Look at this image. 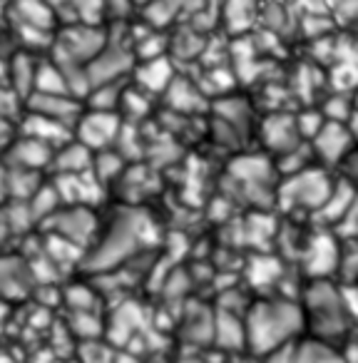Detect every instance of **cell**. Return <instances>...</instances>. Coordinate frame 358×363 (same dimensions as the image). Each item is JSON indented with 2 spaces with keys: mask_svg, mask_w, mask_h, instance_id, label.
<instances>
[{
  "mask_svg": "<svg viewBox=\"0 0 358 363\" xmlns=\"http://www.w3.org/2000/svg\"><path fill=\"white\" fill-rule=\"evenodd\" d=\"M60 174H77V172L90 169L92 164V150H87L82 142H75V145H65L60 150L55 160Z\"/></svg>",
  "mask_w": 358,
  "mask_h": 363,
  "instance_id": "9c48e42d",
  "label": "cell"
},
{
  "mask_svg": "<svg viewBox=\"0 0 358 363\" xmlns=\"http://www.w3.org/2000/svg\"><path fill=\"white\" fill-rule=\"evenodd\" d=\"M326 3L338 16L348 18V21H356L358 18V0H326Z\"/></svg>",
  "mask_w": 358,
  "mask_h": 363,
  "instance_id": "30bf717a",
  "label": "cell"
},
{
  "mask_svg": "<svg viewBox=\"0 0 358 363\" xmlns=\"http://www.w3.org/2000/svg\"><path fill=\"white\" fill-rule=\"evenodd\" d=\"M298 140H301V135H298L296 120H289V117H274V120L267 125V142H272L276 150L291 152Z\"/></svg>",
  "mask_w": 358,
  "mask_h": 363,
  "instance_id": "ba28073f",
  "label": "cell"
},
{
  "mask_svg": "<svg viewBox=\"0 0 358 363\" xmlns=\"http://www.w3.org/2000/svg\"><path fill=\"white\" fill-rule=\"evenodd\" d=\"M8 3H11V0H0V13L8 11Z\"/></svg>",
  "mask_w": 358,
  "mask_h": 363,
  "instance_id": "7c38bea8",
  "label": "cell"
},
{
  "mask_svg": "<svg viewBox=\"0 0 358 363\" xmlns=\"http://www.w3.org/2000/svg\"><path fill=\"white\" fill-rule=\"evenodd\" d=\"M331 179L321 169L293 172L289 182L279 189V199L289 204L286 209H321L331 194Z\"/></svg>",
  "mask_w": 358,
  "mask_h": 363,
  "instance_id": "7a4b0ae2",
  "label": "cell"
},
{
  "mask_svg": "<svg viewBox=\"0 0 358 363\" xmlns=\"http://www.w3.org/2000/svg\"><path fill=\"white\" fill-rule=\"evenodd\" d=\"M132 3H135V6H147L150 0H132Z\"/></svg>",
  "mask_w": 358,
  "mask_h": 363,
  "instance_id": "4fadbf2b",
  "label": "cell"
},
{
  "mask_svg": "<svg viewBox=\"0 0 358 363\" xmlns=\"http://www.w3.org/2000/svg\"><path fill=\"white\" fill-rule=\"evenodd\" d=\"M351 142L353 137L348 135L346 125L343 122H323V127L316 132L313 137V150H316L318 157L328 162H336V160H343V157L351 152Z\"/></svg>",
  "mask_w": 358,
  "mask_h": 363,
  "instance_id": "5b68a950",
  "label": "cell"
},
{
  "mask_svg": "<svg viewBox=\"0 0 358 363\" xmlns=\"http://www.w3.org/2000/svg\"><path fill=\"white\" fill-rule=\"evenodd\" d=\"M306 318L311 316L313 328L321 336H333V333L343 331V321L351 318V313L346 311L343 296L333 289H328V284H313L306 294Z\"/></svg>",
  "mask_w": 358,
  "mask_h": 363,
  "instance_id": "3957f363",
  "label": "cell"
},
{
  "mask_svg": "<svg viewBox=\"0 0 358 363\" xmlns=\"http://www.w3.org/2000/svg\"><path fill=\"white\" fill-rule=\"evenodd\" d=\"M120 117L112 110H90L77 117V140L87 150H110L112 142L120 137Z\"/></svg>",
  "mask_w": 358,
  "mask_h": 363,
  "instance_id": "277c9868",
  "label": "cell"
},
{
  "mask_svg": "<svg viewBox=\"0 0 358 363\" xmlns=\"http://www.w3.org/2000/svg\"><path fill=\"white\" fill-rule=\"evenodd\" d=\"M303 313L296 303L289 301H262L247 313V341L257 353H272L284 346L286 338L298 331Z\"/></svg>",
  "mask_w": 358,
  "mask_h": 363,
  "instance_id": "6da1fadb",
  "label": "cell"
},
{
  "mask_svg": "<svg viewBox=\"0 0 358 363\" xmlns=\"http://www.w3.org/2000/svg\"><path fill=\"white\" fill-rule=\"evenodd\" d=\"M172 80H174V70H172V60L167 55L142 60V65L137 67V85L145 92L167 90Z\"/></svg>",
  "mask_w": 358,
  "mask_h": 363,
  "instance_id": "52a82bcc",
  "label": "cell"
},
{
  "mask_svg": "<svg viewBox=\"0 0 358 363\" xmlns=\"http://www.w3.org/2000/svg\"><path fill=\"white\" fill-rule=\"evenodd\" d=\"M343 167H346V177L351 179V184L358 187V150L348 152V155L343 157Z\"/></svg>",
  "mask_w": 358,
  "mask_h": 363,
  "instance_id": "8fae6325",
  "label": "cell"
},
{
  "mask_svg": "<svg viewBox=\"0 0 358 363\" xmlns=\"http://www.w3.org/2000/svg\"><path fill=\"white\" fill-rule=\"evenodd\" d=\"M30 112L45 115L62 125H70L72 120L80 117V107L70 95H45V92H35L30 97Z\"/></svg>",
  "mask_w": 358,
  "mask_h": 363,
  "instance_id": "8992f818",
  "label": "cell"
},
{
  "mask_svg": "<svg viewBox=\"0 0 358 363\" xmlns=\"http://www.w3.org/2000/svg\"><path fill=\"white\" fill-rule=\"evenodd\" d=\"M356 107H358V97H356Z\"/></svg>",
  "mask_w": 358,
  "mask_h": 363,
  "instance_id": "5bb4252c",
  "label": "cell"
}]
</instances>
